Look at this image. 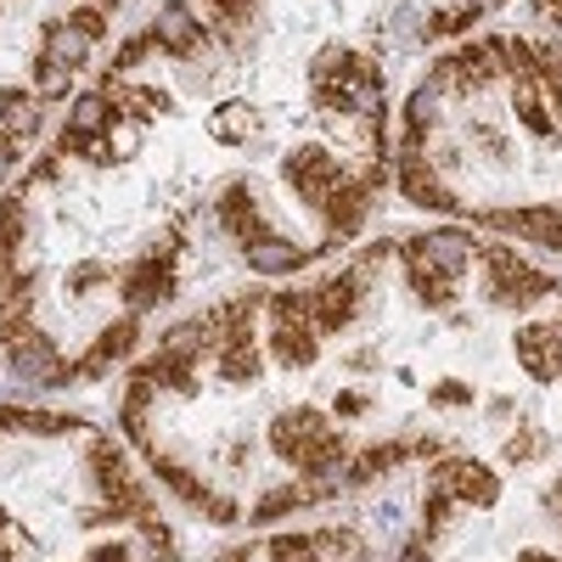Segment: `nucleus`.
I'll list each match as a JSON object with an SVG mask.
<instances>
[{"mask_svg":"<svg viewBox=\"0 0 562 562\" xmlns=\"http://www.w3.org/2000/svg\"><path fill=\"white\" fill-rule=\"evenodd\" d=\"M378 63L349 57V52H321L315 57V85H321V108L333 113H360L378 108Z\"/></svg>","mask_w":562,"mask_h":562,"instance_id":"nucleus-1","label":"nucleus"},{"mask_svg":"<svg viewBox=\"0 0 562 562\" xmlns=\"http://www.w3.org/2000/svg\"><path fill=\"white\" fill-rule=\"evenodd\" d=\"M490 293L506 310H529V304H540L551 293V281L540 270H529L524 259H512L506 248H490Z\"/></svg>","mask_w":562,"mask_h":562,"instance_id":"nucleus-2","label":"nucleus"},{"mask_svg":"<svg viewBox=\"0 0 562 562\" xmlns=\"http://www.w3.org/2000/svg\"><path fill=\"white\" fill-rule=\"evenodd\" d=\"M7 349V366H12V378H23V383H63L68 378V366H63V355L45 344L34 326L29 333H18V338H7L0 344Z\"/></svg>","mask_w":562,"mask_h":562,"instance_id":"nucleus-3","label":"nucleus"},{"mask_svg":"<svg viewBox=\"0 0 562 562\" xmlns=\"http://www.w3.org/2000/svg\"><path fill=\"white\" fill-rule=\"evenodd\" d=\"M405 259L411 265H422V270H439L445 281H456L461 270H467V259H473V237H467V231H428V237L422 243H411L405 248Z\"/></svg>","mask_w":562,"mask_h":562,"instance_id":"nucleus-4","label":"nucleus"},{"mask_svg":"<svg viewBox=\"0 0 562 562\" xmlns=\"http://www.w3.org/2000/svg\"><path fill=\"white\" fill-rule=\"evenodd\" d=\"M495 74H501V52H495V45H467V52L439 63L434 90H484Z\"/></svg>","mask_w":562,"mask_h":562,"instance_id":"nucleus-5","label":"nucleus"},{"mask_svg":"<svg viewBox=\"0 0 562 562\" xmlns=\"http://www.w3.org/2000/svg\"><path fill=\"white\" fill-rule=\"evenodd\" d=\"M288 180H293V192L304 203L321 209L326 198H333V186H338V164H333V153H326V147H299L288 158Z\"/></svg>","mask_w":562,"mask_h":562,"instance_id":"nucleus-6","label":"nucleus"},{"mask_svg":"<svg viewBox=\"0 0 562 562\" xmlns=\"http://www.w3.org/2000/svg\"><path fill=\"white\" fill-rule=\"evenodd\" d=\"M203 23L192 18V7H180V0H169V7L158 12V23H153V45H164V52H175V57H198L203 52Z\"/></svg>","mask_w":562,"mask_h":562,"instance_id":"nucleus-7","label":"nucleus"},{"mask_svg":"<svg viewBox=\"0 0 562 562\" xmlns=\"http://www.w3.org/2000/svg\"><path fill=\"white\" fill-rule=\"evenodd\" d=\"M439 490L456 495V501H467V506H495L501 479L484 473L479 461H445V467H439Z\"/></svg>","mask_w":562,"mask_h":562,"instance_id":"nucleus-8","label":"nucleus"},{"mask_svg":"<svg viewBox=\"0 0 562 562\" xmlns=\"http://www.w3.org/2000/svg\"><path fill=\"white\" fill-rule=\"evenodd\" d=\"M169 254H175V243H169L164 254H153V259H140V265L124 276V304H130V310H153V304L169 299Z\"/></svg>","mask_w":562,"mask_h":562,"instance_id":"nucleus-9","label":"nucleus"},{"mask_svg":"<svg viewBox=\"0 0 562 562\" xmlns=\"http://www.w3.org/2000/svg\"><path fill=\"white\" fill-rule=\"evenodd\" d=\"M321 434H326V416H321V411H288V416L270 422V450L288 456V461H299Z\"/></svg>","mask_w":562,"mask_h":562,"instance_id":"nucleus-10","label":"nucleus"},{"mask_svg":"<svg viewBox=\"0 0 562 562\" xmlns=\"http://www.w3.org/2000/svg\"><path fill=\"white\" fill-rule=\"evenodd\" d=\"M495 231H512V237H535V243H562V209H495L484 214Z\"/></svg>","mask_w":562,"mask_h":562,"instance_id":"nucleus-11","label":"nucleus"},{"mask_svg":"<svg viewBox=\"0 0 562 562\" xmlns=\"http://www.w3.org/2000/svg\"><path fill=\"white\" fill-rule=\"evenodd\" d=\"M518 360H524V371L529 378H562V344H557V333L551 326H518Z\"/></svg>","mask_w":562,"mask_h":562,"instance_id":"nucleus-12","label":"nucleus"},{"mask_svg":"<svg viewBox=\"0 0 562 562\" xmlns=\"http://www.w3.org/2000/svg\"><path fill=\"white\" fill-rule=\"evenodd\" d=\"M400 186H405V198H411V203H422V209H456V198L434 180L428 153H422V147H411V153H405V164H400Z\"/></svg>","mask_w":562,"mask_h":562,"instance_id":"nucleus-13","label":"nucleus"},{"mask_svg":"<svg viewBox=\"0 0 562 562\" xmlns=\"http://www.w3.org/2000/svg\"><path fill=\"white\" fill-rule=\"evenodd\" d=\"M220 220L243 237V248H248V243H259V237H270V225L259 220V203H254L248 186H231V192L220 198Z\"/></svg>","mask_w":562,"mask_h":562,"instance_id":"nucleus-14","label":"nucleus"},{"mask_svg":"<svg viewBox=\"0 0 562 562\" xmlns=\"http://www.w3.org/2000/svg\"><path fill=\"white\" fill-rule=\"evenodd\" d=\"M270 355H276L281 366H315V355H321L315 326H310V321H293V326H270Z\"/></svg>","mask_w":562,"mask_h":562,"instance_id":"nucleus-15","label":"nucleus"},{"mask_svg":"<svg viewBox=\"0 0 562 562\" xmlns=\"http://www.w3.org/2000/svg\"><path fill=\"white\" fill-rule=\"evenodd\" d=\"M90 45H97V34H85V29L68 18V23H52V34H45V57L63 63V68L74 74V68L90 63Z\"/></svg>","mask_w":562,"mask_h":562,"instance_id":"nucleus-16","label":"nucleus"},{"mask_svg":"<svg viewBox=\"0 0 562 562\" xmlns=\"http://www.w3.org/2000/svg\"><path fill=\"white\" fill-rule=\"evenodd\" d=\"M243 254H248V270H259V276H293L304 265V254L293 243H281V237H259Z\"/></svg>","mask_w":562,"mask_h":562,"instance_id":"nucleus-17","label":"nucleus"},{"mask_svg":"<svg viewBox=\"0 0 562 562\" xmlns=\"http://www.w3.org/2000/svg\"><path fill=\"white\" fill-rule=\"evenodd\" d=\"M124 349H135V321H119V326H108V333L90 344V355H85V378H102V366H113Z\"/></svg>","mask_w":562,"mask_h":562,"instance_id":"nucleus-18","label":"nucleus"},{"mask_svg":"<svg viewBox=\"0 0 562 562\" xmlns=\"http://www.w3.org/2000/svg\"><path fill=\"white\" fill-rule=\"evenodd\" d=\"M0 124H7V135H34L40 130V102L29 97V90H0Z\"/></svg>","mask_w":562,"mask_h":562,"instance_id":"nucleus-19","label":"nucleus"},{"mask_svg":"<svg viewBox=\"0 0 562 562\" xmlns=\"http://www.w3.org/2000/svg\"><path fill=\"white\" fill-rule=\"evenodd\" d=\"M113 124V102L102 97V90H85V97L74 102V119H68V135H102Z\"/></svg>","mask_w":562,"mask_h":562,"instance_id":"nucleus-20","label":"nucleus"},{"mask_svg":"<svg viewBox=\"0 0 562 562\" xmlns=\"http://www.w3.org/2000/svg\"><path fill=\"white\" fill-rule=\"evenodd\" d=\"M315 557L321 562H371L366 557V540L355 529H321L315 535Z\"/></svg>","mask_w":562,"mask_h":562,"instance_id":"nucleus-21","label":"nucleus"},{"mask_svg":"<svg viewBox=\"0 0 562 562\" xmlns=\"http://www.w3.org/2000/svg\"><path fill=\"white\" fill-rule=\"evenodd\" d=\"M518 119H524V130H529V135H557V119L546 113L540 85H535V79H518Z\"/></svg>","mask_w":562,"mask_h":562,"instance_id":"nucleus-22","label":"nucleus"},{"mask_svg":"<svg viewBox=\"0 0 562 562\" xmlns=\"http://www.w3.org/2000/svg\"><path fill=\"white\" fill-rule=\"evenodd\" d=\"M158 479H164V484H169L180 501H192V506H209V495H214V490H209L198 473H186V467H175L169 456H158Z\"/></svg>","mask_w":562,"mask_h":562,"instance_id":"nucleus-23","label":"nucleus"},{"mask_svg":"<svg viewBox=\"0 0 562 562\" xmlns=\"http://www.w3.org/2000/svg\"><path fill=\"white\" fill-rule=\"evenodd\" d=\"M220 378H225V383H254V378H259L254 338H248V344H225V349H220Z\"/></svg>","mask_w":562,"mask_h":562,"instance_id":"nucleus-24","label":"nucleus"},{"mask_svg":"<svg viewBox=\"0 0 562 562\" xmlns=\"http://www.w3.org/2000/svg\"><path fill=\"white\" fill-rule=\"evenodd\" d=\"M411 293L428 304V310H445L456 293H450V281L439 276V270H422V265H411Z\"/></svg>","mask_w":562,"mask_h":562,"instance_id":"nucleus-25","label":"nucleus"},{"mask_svg":"<svg viewBox=\"0 0 562 562\" xmlns=\"http://www.w3.org/2000/svg\"><path fill=\"white\" fill-rule=\"evenodd\" d=\"M405 456V445H378V450H360L355 456V479H378V473H389V467Z\"/></svg>","mask_w":562,"mask_h":562,"instance_id":"nucleus-26","label":"nucleus"},{"mask_svg":"<svg viewBox=\"0 0 562 562\" xmlns=\"http://www.w3.org/2000/svg\"><path fill=\"white\" fill-rule=\"evenodd\" d=\"M259 130V119L248 113V108H220L214 113V135L220 140H243V135H254Z\"/></svg>","mask_w":562,"mask_h":562,"instance_id":"nucleus-27","label":"nucleus"},{"mask_svg":"<svg viewBox=\"0 0 562 562\" xmlns=\"http://www.w3.org/2000/svg\"><path fill=\"white\" fill-rule=\"evenodd\" d=\"M0 562H34V546H29V535L0 512Z\"/></svg>","mask_w":562,"mask_h":562,"instance_id":"nucleus-28","label":"nucleus"},{"mask_svg":"<svg viewBox=\"0 0 562 562\" xmlns=\"http://www.w3.org/2000/svg\"><path fill=\"white\" fill-rule=\"evenodd\" d=\"M270 562H321V557H315V540L310 535H281L270 546Z\"/></svg>","mask_w":562,"mask_h":562,"instance_id":"nucleus-29","label":"nucleus"},{"mask_svg":"<svg viewBox=\"0 0 562 562\" xmlns=\"http://www.w3.org/2000/svg\"><path fill=\"white\" fill-rule=\"evenodd\" d=\"M23 243V209L7 203L0 209V265H12V248Z\"/></svg>","mask_w":562,"mask_h":562,"instance_id":"nucleus-30","label":"nucleus"},{"mask_svg":"<svg viewBox=\"0 0 562 562\" xmlns=\"http://www.w3.org/2000/svg\"><path fill=\"white\" fill-rule=\"evenodd\" d=\"M34 79H40V97H68V79L74 74L63 63H52V57H40V74Z\"/></svg>","mask_w":562,"mask_h":562,"instance_id":"nucleus-31","label":"nucleus"},{"mask_svg":"<svg viewBox=\"0 0 562 562\" xmlns=\"http://www.w3.org/2000/svg\"><path fill=\"white\" fill-rule=\"evenodd\" d=\"M405 124H411L416 135H422V130L434 124V85H428V90H416V97L405 102Z\"/></svg>","mask_w":562,"mask_h":562,"instance_id":"nucleus-32","label":"nucleus"},{"mask_svg":"<svg viewBox=\"0 0 562 562\" xmlns=\"http://www.w3.org/2000/svg\"><path fill=\"white\" fill-rule=\"evenodd\" d=\"M74 23H79L85 34H97V40L108 34V12H102V7H79V12H74Z\"/></svg>","mask_w":562,"mask_h":562,"instance_id":"nucleus-33","label":"nucleus"},{"mask_svg":"<svg viewBox=\"0 0 562 562\" xmlns=\"http://www.w3.org/2000/svg\"><path fill=\"white\" fill-rule=\"evenodd\" d=\"M540 79H546V90H551V102H557V119H562V63H540Z\"/></svg>","mask_w":562,"mask_h":562,"instance_id":"nucleus-34","label":"nucleus"},{"mask_svg":"<svg viewBox=\"0 0 562 562\" xmlns=\"http://www.w3.org/2000/svg\"><path fill=\"white\" fill-rule=\"evenodd\" d=\"M97 281H108V270H102V265H79V270H74V293H90Z\"/></svg>","mask_w":562,"mask_h":562,"instance_id":"nucleus-35","label":"nucleus"},{"mask_svg":"<svg viewBox=\"0 0 562 562\" xmlns=\"http://www.w3.org/2000/svg\"><path fill=\"white\" fill-rule=\"evenodd\" d=\"M18 169V135H0V180Z\"/></svg>","mask_w":562,"mask_h":562,"instance_id":"nucleus-36","label":"nucleus"},{"mask_svg":"<svg viewBox=\"0 0 562 562\" xmlns=\"http://www.w3.org/2000/svg\"><path fill=\"white\" fill-rule=\"evenodd\" d=\"M85 562H130V551H124V546H113V540H108V546H97V551H90V557H85Z\"/></svg>","mask_w":562,"mask_h":562,"instance_id":"nucleus-37","label":"nucleus"},{"mask_svg":"<svg viewBox=\"0 0 562 562\" xmlns=\"http://www.w3.org/2000/svg\"><path fill=\"white\" fill-rule=\"evenodd\" d=\"M456 400L467 405V389H461V383H445V389L434 394V405H456Z\"/></svg>","mask_w":562,"mask_h":562,"instance_id":"nucleus-38","label":"nucleus"},{"mask_svg":"<svg viewBox=\"0 0 562 562\" xmlns=\"http://www.w3.org/2000/svg\"><path fill=\"white\" fill-rule=\"evenodd\" d=\"M400 562H434V551H428V546H405Z\"/></svg>","mask_w":562,"mask_h":562,"instance_id":"nucleus-39","label":"nucleus"},{"mask_svg":"<svg viewBox=\"0 0 562 562\" xmlns=\"http://www.w3.org/2000/svg\"><path fill=\"white\" fill-rule=\"evenodd\" d=\"M518 562H557V557H546V551H524Z\"/></svg>","mask_w":562,"mask_h":562,"instance_id":"nucleus-40","label":"nucleus"},{"mask_svg":"<svg viewBox=\"0 0 562 562\" xmlns=\"http://www.w3.org/2000/svg\"><path fill=\"white\" fill-rule=\"evenodd\" d=\"M220 562H248V551H225Z\"/></svg>","mask_w":562,"mask_h":562,"instance_id":"nucleus-41","label":"nucleus"}]
</instances>
